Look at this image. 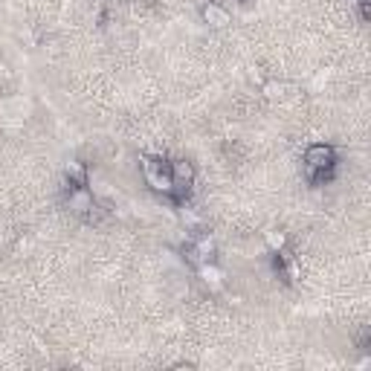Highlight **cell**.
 I'll list each match as a JSON object with an SVG mask.
<instances>
[{"instance_id": "8992f818", "label": "cell", "mask_w": 371, "mask_h": 371, "mask_svg": "<svg viewBox=\"0 0 371 371\" xmlns=\"http://www.w3.org/2000/svg\"><path fill=\"white\" fill-rule=\"evenodd\" d=\"M192 247H195V253H198L200 264H203V261H215V255H218V244H215V238L209 235V232H200V235H192Z\"/></svg>"}, {"instance_id": "9c48e42d", "label": "cell", "mask_w": 371, "mask_h": 371, "mask_svg": "<svg viewBox=\"0 0 371 371\" xmlns=\"http://www.w3.org/2000/svg\"><path fill=\"white\" fill-rule=\"evenodd\" d=\"M264 244H267L270 253L285 250V247H288V232H285V229H267V232H264Z\"/></svg>"}, {"instance_id": "8fae6325", "label": "cell", "mask_w": 371, "mask_h": 371, "mask_svg": "<svg viewBox=\"0 0 371 371\" xmlns=\"http://www.w3.org/2000/svg\"><path fill=\"white\" fill-rule=\"evenodd\" d=\"M235 4H238V6H253L255 0H235Z\"/></svg>"}, {"instance_id": "7a4b0ae2", "label": "cell", "mask_w": 371, "mask_h": 371, "mask_svg": "<svg viewBox=\"0 0 371 371\" xmlns=\"http://www.w3.org/2000/svg\"><path fill=\"white\" fill-rule=\"evenodd\" d=\"M64 203L76 218H81L87 223L99 220V203H96V198H93L90 186H67L64 183Z\"/></svg>"}, {"instance_id": "52a82bcc", "label": "cell", "mask_w": 371, "mask_h": 371, "mask_svg": "<svg viewBox=\"0 0 371 371\" xmlns=\"http://www.w3.org/2000/svg\"><path fill=\"white\" fill-rule=\"evenodd\" d=\"M198 275L203 278V285H209L212 290H218V288H223V270L215 264V261H203L200 267H198Z\"/></svg>"}, {"instance_id": "277c9868", "label": "cell", "mask_w": 371, "mask_h": 371, "mask_svg": "<svg viewBox=\"0 0 371 371\" xmlns=\"http://www.w3.org/2000/svg\"><path fill=\"white\" fill-rule=\"evenodd\" d=\"M200 18H203V24L206 26H212V29H223V26H229V9L226 6H220V4H215V0H206V4L200 6Z\"/></svg>"}, {"instance_id": "6da1fadb", "label": "cell", "mask_w": 371, "mask_h": 371, "mask_svg": "<svg viewBox=\"0 0 371 371\" xmlns=\"http://www.w3.org/2000/svg\"><path fill=\"white\" fill-rule=\"evenodd\" d=\"M337 168V148L328 143H313L305 148V177L319 186V183H328L334 177Z\"/></svg>"}, {"instance_id": "5b68a950", "label": "cell", "mask_w": 371, "mask_h": 371, "mask_svg": "<svg viewBox=\"0 0 371 371\" xmlns=\"http://www.w3.org/2000/svg\"><path fill=\"white\" fill-rule=\"evenodd\" d=\"M168 174H171V183H180V186H195V163L189 160H168Z\"/></svg>"}, {"instance_id": "30bf717a", "label": "cell", "mask_w": 371, "mask_h": 371, "mask_svg": "<svg viewBox=\"0 0 371 371\" xmlns=\"http://www.w3.org/2000/svg\"><path fill=\"white\" fill-rule=\"evenodd\" d=\"M282 84H267V96H282Z\"/></svg>"}, {"instance_id": "3957f363", "label": "cell", "mask_w": 371, "mask_h": 371, "mask_svg": "<svg viewBox=\"0 0 371 371\" xmlns=\"http://www.w3.org/2000/svg\"><path fill=\"white\" fill-rule=\"evenodd\" d=\"M139 166H143V174H146V183L151 186V189L157 195H168L171 192V174H168V160L163 157H148L143 154L139 157Z\"/></svg>"}, {"instance_id": "7c38bea8", "label": "cell", "mask_w": 371, "mask_h": 371, "mask_svg": "<svg viewBox=\"0 0 371 371\" xmlns=\"http://www.w3.org/2000/svg\"><path fill=\"white\" fill-rule=\"evenodd\" d=\"M6 78V64H0V81Z\"/></svg>"}, {"instance_id": "ba28073f", "label": "cell", "mask_w": 371, "mask_h": 371, "mask_svg": "<svg viewBox=\"0 0 371 371\" xmlns=\"http://www.w3.org/2000/svg\"><path fill=\"white\" fill-rule=\"evenodd\" d=\"M64 183H67V186H87V183H90L87 166H84L81 160H70V163L64 166Z\"/></svg>"}]
</instances>
